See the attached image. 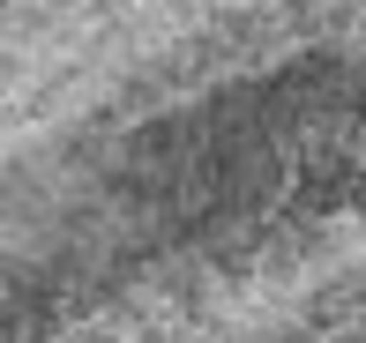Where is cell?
<instances>
[{
    "instance_id": "obj_1",
    "label": "cell",
    "mask_w": 366,
    "mask_h": 343,
    "mask_svg": "<svg viewBox=\"0 0 366 343\" xmlns=\"http://www.w3.org/2000/svg\"><path fill=\"white\" fill-rule=\"evenodd\" d=\"M0 343H366V0H0Z\"/></svg>"
}]
</instances>
